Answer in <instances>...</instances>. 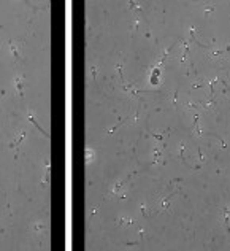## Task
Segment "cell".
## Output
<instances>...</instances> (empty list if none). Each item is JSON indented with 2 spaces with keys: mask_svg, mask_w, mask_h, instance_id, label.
<instances>
[{
  "mask_svg": "<svg viewBox=\"0 0 230 251\" xmlns=\"http://www.w3.org/2000/svg\"><path fill=\"white\" fill-rule=\"evenodd\" d=\"M116 68H118V73H119V79H121V83L126 84V83H124V75H122V64H121V62H116Z\"/></svg>",
  "mask_w": 230,
  "mask_h": 251,
  "instance_id": "2e32d148",
  "label": "cell"
},
{
  "mask_svg": "<svg viewBox=\"0 0 230 251\" xmlns=\"http://www.w3.org/2000/svg\"><path fill=\"white\" fill-rule=\"evenodd\" d=\"M179 192V188H176V191H173V192H170L167 197H165L163 200H162V208H160V212H165V210H167L168 207H170V200H172L175 195H176Z\"/></svg>",
  "mask_w": 230,
  "mask_h": 251,
  "instance_id": "8992f818",
  "label": "cell"
},
{
  "mask_svg": "<svg viewBox=\"0 0 230 251\" xmlns=\"http://www.w3.org/2000/svg\"><path fill=\"white\" fill-rule=\"evenodd\" d=\"M26 137H27V129H24L22 132H21V135L16 138V142H11V143H10V148H11V149H16V151H18L19 145L24 142V138H26Z\"/></svg>",
  "mask_w": 230,
  "mask_h": 251,
  "instance_id": "5b68a950",
  "label": "cell"
},
{
  "mask_svg": "<svg viewBox=\"0 0 230 251\" xmlns=\"http://www.w3.org/2000/svg\"><path fill=\"white\" fill-rule=\"evenodd\" d=\"M144 37H146V38H151V32H149V30H148L146 33H144Z\"/></svg>",
  "mask_w": 230,
  "mask_h": 251,
  "instance_id": "4316f807",
  "label": "cell"
},
{
  "mask_svg": "<svg viewBox=\"0 0 230 251\" xmlns=\"http://www.w3.org/2000/svg\"><path fill=\"white\" fill-rule=\"evenodd\" d=\"M216 103H217V100H214V97H208V99H203L198 102V105L202 108H206L208 105H216Z\"/></svg>",
  "mask_w": 230,
  "mask_h": 251,
  "instance_id": "9c48e42d",
  "label": "cell"
},
{
  "mask_svg": "<svg viewBox=\"0 0 230 251\" xmlns=\"http://www.w3.org/2000/svg\"><path fill=\"white\" fill-rule=\"evenodd\" d=\"M27 119L32 123V126H35V129H37V130H40V132H41V134H43L46 138H49V134H48L46 130H44V129L41 127V126H40V124L37 123V119L33 118V113H32V111H27Z\"/></svg>",
  "mask_w": 230,
  "mask_h": 251,
  "instance_id": "7a4b0ae2",
  "label": "cell"
},
{
  "mask_svg": "<svg viewBox=\"0 0 230 251\" xmlns=\"http://www.w3.org/2000/svg\"><path fill=\"white\" fill-rule=\"evenodd\" d=\"M124 123H126V118H122V119H121V121H119V123H118L116 126H114V127H113L111 130H109V134H113V132H116V130H118L119 127H121V126H122Z\"/></svg>",
  "mask_w": 230,
  "mask_h": 251,
  "instance_id": "ac0fdd59",
  "label": "cell"
},
{
  "mask_svg": "<svg viewBox=\"0 0 230 251\" xmlns=\"http://www.w3.org/2000/svg\"><path fill=\"white\" fill-rule=\"evenodd\" d=\"M192 91H194V89H200V88H205V83H200V84H192Z\"/></svg>",
  "mask_w": 230,
  "mask_h": 251,
  "instance_id": "d4e9b609",
  "label": "cell"
},
{
  "mask_svg": "<svg viewBox=\"0 0 230 251\" xmlns=\"http://www.w3.org/2000/svg\"><path fill=\"white\" fill-rule=\"evenodd\" d=\"M137 173V172H133V173H129L126 178H122V180H119V181H116V183H113V186H111V191L114 194H118V192H121V191L124 189V186L127 184V181H130V178L133 177V175Z\"/></svg>",
  "mask_w": 230,
  "mask_h": 251,
  "instance_id": "6da1fadb",
  "label": "cell"
},
{
  "mask_svg": "<svg viewBox=\"0 0 230 251\" xmlns=\"http://www.w3.org/2000/svg\"><path fill=\"white\" fill-rule=\"evenodd\" d=\"M8 46H10V53H11V56L16 59V61H21V51H19L18 45L14 43L13 40H8Z\"/></svg>",
  "mask_w": 230,
  "mask_h": 251,
  "instance_id": "3957f363",
  "label": "cell"
},
{
  "mask_svg": "<svg viewBox=\"0 0 230 251\" xmlns=\"http://www.w3.org/2000/svg\"><path fill=\"white\" fill-rule=\"evenodd\" d=\"M162 154H163V151L160 148H156L154 146V149H152V160L149 164L151 165H156V164H159V160H160V157H162Z\"/></svg>",
  "mask_w": 230,
  "mask_h": 251,
  "instance_id": "52a82bcc",
  "label": "cell"
},
{
  "mask_svg": "<svg viewBox=\"0 0 230 251\" xmlns=\"http://www.w3.org/2000/svg\"><path fill=\"white\" fill-rule=\"evenodd\" d=\"M197 151H198V159H200V162H205V156H203V153H202V149L200 148H197Z\"/></svg>",
  "mask_w": 230,
  "mask_h": 251,
  "instance_id": "603a6c76",
  "label": "cell"
},
{
  "mask_svg": "<svg viewBox=\"0 0 230 251\" xmlns=\"http://www.w3.org/2000/svg\"><path fill=\"white\" fill-rule=\"evenodd\" d=\"M91 78L94 79V81H95V78H97V67H95V65H91Z\"/></svg>",
  "mask_w": 230,
  "mask_h": 251,
  "instance_id": "d6986e66",
  "label": "cell"
},
{
  "mask_svg": "<svg viewBox=\"0 0 230 251\" xmlns=\"http://www.w3.org/2000/svg\"><path fill=\"white\" fill-rule=\"evenodd\" d=\"M229 51H230V45H227L224 49H211V54H213V56H221V54L229 53Z\"/></svg>",
  "mask_w": 230,
  "mask_h": 251,
  "instance_id": "5bb4252c",
  "label": "cell"
},
{
  "mask_svg": "<svg viewBox=\"0 0 230 251\" xmlns=\"http://www.w3.org/2000/svg\"><path fill=\"white\" fill-rule=\"evenodd\" d=\"M179 159L183 164H186V157H184V142L179 143Z\"/></svg>",
  "mask_w": 230,
  "mask_h": 251,
  "instance_id": "9a60e30c",
  "label": "cell"
},
{
  "mask_svg": "<svg viewBox=\"0 0 230 251\" xmlns=\"http://www.w3.org/2000/svg\"><path fill=\"white\" fill-rule=\"evenodd\" d=\"M214 11V8H208V10H205V14H209V13H213Z\"/></svg>",
  "mask_w": 230,
  "mask_h": 251,
  "instance_id": "484cf974",
  "label": "cell"
},
{
  "mask_svg": "<svg viewBox=\"0 0 230 251\" xmlns=\"http://www.w3.org/2000/svg\"><path fill=\"white\" fill-rule=\"evenodd\" d=\"M138 7H140V3H138V2H130V3H129V11H132V10L138 8Z\"/></svg>",
  "mask_w": 230,
  "mask_h": 251,
  "instance_id": "44dd1931",
  "label": "cell"
},
{
  "mask_svg": "<svg viewBox=\"0 0 230 251\" xmlns=\"http://www.w3.org/2000/svg\"><path fill=\"white\" fill-rule=\"evenodd\" d=\"M22 79H24V76L22 75H16L14 76V89H16V92L19 94V97L21 99H24V91H22Z\"/></svg>",
  "mask_w": 230,
  "mask_h": 251,
  "instance_id": "277c9868",
  "label": "cell"
},
{
  "mask_svg": "<svg viewBox=\"0 0 230 251\" xmlns=\"http://www.w3.org/2000/svg\"><path fill=\"white\" fill-rule=\"evenodd\" d=\"M149 84H151V86H154V88H157L159 84H160V76L149 73Z\"/></svg>",
  "mask_w": 230,
  "mask_h": 251,
  "instance_id": "8fae6325",
  "label": "cell"
},
{
  "mask_svg": "<svg viewBox=\"0 0 230 251\" xmlns=\"http://www.w3.org/2000/svg\"><path fill=\"white\" fill-rule=\"evenodd\" d=\"M32 229L35 230V232H46V226H44L43 223H33L32 224Z\"/></svg>",
  "mask_w": 230,
  "mask_h": 251,
  "instance_id": "4fadbf2b",
  "label": "cell"
},
{
  "mask_svg": "<svg viewBox=\"0 0 230 251\" xmlns=\"http://www.w3.org/2000/svg\"><path fill=\"white\" fill-rule=\"evenodd\" d=\"M94 157H95V151L91 149V148H86V164H91L94 160Z\"/></svg>",
  "mask_w": 230,
  "mask_h": 251,
  "instance_id": "7c38bea8",
  "label": "cell"
},
{
  "mask_svg": "<svg viewBox=\"0 0 230 251\" xmlns=\"http://www.w3.org/2000/svg\"><path fill=\"white\" fill-rule=\"evenodd\" d=\"M187 108H194V110H200V108H202V107H200V105H198V103H194V102H189V103H187Z\"/></svg>",
  "mask_w": 230,
  "mask_h": 251,
  "instance_id": "7402d4cb",
  "label": "cell"
},
{
  "mask_svg": "<svg viewBox=\"0 0 230 251\" xmlns=\"http://www.w3.org/2000/svg\"><path fill=\"white\" fill-rule=\"evenodd\" d=\"M140 213H141V216L148 218V213H146V203H144V202L140 203Z\"/></svg>",
  "mask_w": 230,
  "mask_h": 251,
  "instance_id": "e0dca14e",
  "label": "cell"
},
{
  "mask_svg": "<svg viewBox=\"0 0 230 251\" xmlns=\"http://www.w3.org/2000/svg\"><path fill=\"white\" fill-rule=\"evenodd\" d=\"M132 27H133V33H137V30H138V27H140V21H135Z\"/></svg>",
  "mask_w": 230,
  "mask_h": 251,
  "instance_id": "cb8c5ba5",
  "label": "cell"
},
{
  "mask_svg": "<svg viewBox=\"0 0 230 251\" xmlns=\"http://www.w3.org/2000/svg\"><path fill=\"white\" fill-rule=\"evenodd\" d=\"M222 212H224V223H226V227H227V230H230V208L229 207H224L222 208Z\"/></svg>",
  "mask_w": 230,
  "mask_h": 251,
  "instance_id": "30bf717a",
  "label": "cell"
},
{
  "mask_svg": "<svg viewBox=\"0 0 230 251\" xmlns=\"http://www.w3.org/2000/svg\"><path fill=\"white\" fill-rule=\"evenodd\" d=\"M178 94H179V88H176V89H175V92H173V103H175V107H178Z\"/></svg>",
  "mask_w": 230,
  "mask_h": 251,
  "instance_id": "ffe728a7",
  "label": "cell"
},
{
  "mask_svg": "<svg viewBox=\"0 0 230 251\" xmlns=\"http://www.w3.org/2000/svg\"><path fill=\"white\" fill-rule=\"evenodd\" d=\"M116 226L118 227H122V226H133V219H130V218H118V221H116Z\"/></svg>",
  "mask_w": 230,
  "mask_h": 251,
  "instance_id": "ba28073f",
  "label": "cell"
}]
</instances>
